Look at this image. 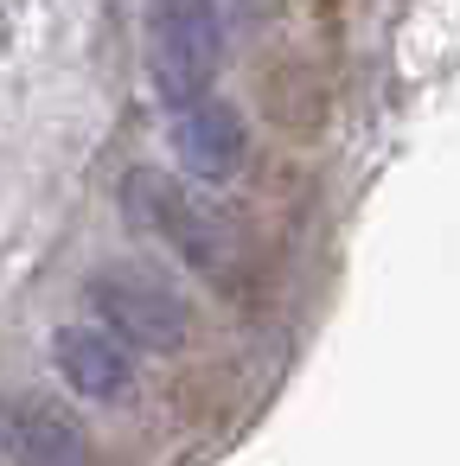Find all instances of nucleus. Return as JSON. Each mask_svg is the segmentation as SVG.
Segmentation results:
<instances>
[{
	"label": "nucleus",
	"instance_id": "nucleus-1",
	"mask_svg": "<svg viewBox=\"0 0 460 466\" xmlns=\"http://www.w3.org/2000/svg\"><path fill=\"white\" fill-rule=\"evenodd\" d=\"M224 65V26L211 0H154L148 7V71L167 109L211 96Z\"/></svg>",
	"mask_w": 460,
	"mask_h": 466
},
{
	"label": "nucleus",
	"instance_id": "nucleus-2",
	"mask_svg": "<svg viewBox=\"0 0 460 466\" xmlns=\"http://www.w3.org/2000/svg\"><path fill=\"white\" fill-rule=\"evenodd\" d=\"M90 307L122 345H141V351H179L192 326L186 294L160 268H141V262H109L103 275H90Z\"/></svg>",
	"mask_w": 460,
	"mask_h": 466
},
{
	"label": "nucleus",
	"instance_id": "nucleus-3",
	"mask_svg": "<svg viewBox=\"0 0 460 466\" xmlns=\"http://www.w3.org/2000/svg\"><path fill=\"white\" fill-rule=\"evenodd\" d=\"M128 211L192 268H224L230 262V224L224 211H211L186 179H167V173H135L128 179Z\"/></svg>",
	"mask_w": 460,
	"mask_h": 466
},
{
	"label": "nucleus",
	"instance_id": "nucleus-4",
	"mask_svg": "<svg viewBox=\"0 0 460 466\" xmlns=\"http://www.w3.org/2000/svg\"><path fill=\"white\" fill-rule=\"evenodd\" d=\"M173 154H179V167L192 173V179H230L237 167H243V154H250V128H243V116L230 109V103H218V96H199V103H186V109H173Z\"/></svg>",
	"mask_w": 460,
	"mask_h": 466
},
{
	"label": "nucleus",
	"instance_id": "nucleus-5",
	"mask_svg": "<svg viewBox=\"0 0 460 466\" xmlns=\"http://www.w3.org/2000/svg\"><path fill=\"white\" fill-rule=\"evenodd\" d=\"M52 364L90 402H122L135 390V364H128V351L109 326H58L52 332Z\"/></svg>",
	"mask_w": 460,
	"mask_h": 466
},
{
	"label": "nucleus",
	"instance_id": "nucleus-6",
	"mask_svg": "<svg viewBox=\"0 0 460 466\" xmlns=\"http://www.w3.org/2000/svg\"><path fill=\"white\" fill-rule=\"evenodd\" d=\"M0 447L20 466H90L84 428L52 402H0Z\"/></svg>",
	"mask_w": 460,
	"mask_h": 466
}]
</instances>
